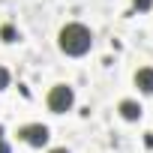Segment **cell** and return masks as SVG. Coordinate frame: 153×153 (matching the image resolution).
I'll list each match as a JSON object with an SVG mask.
<instances>
[{
	"mask_svg": "<svg viewBox=\"0 0 153 153\" xmlns=\"http://www.w3.org/2000/svg\"><path fill=\"white\" fill-rule=\"evenodd\" d=\"M57 39H60V51L69 54V57H81V54H87L90 45H93V33H90V27H84V24H66Z\"/></svg>",
	"mask_w": 153,
	"mask_h": 153,
	"instance_id": "6da1fadb",
	"label": "cell"
},
{
	"mask_svg": "<svg viewBox=\"0 0 153 153\" xmlns=\"http://www.w3.org/2000/svg\"><path fill=\"white\" fill-rule=\"evenodd\" d=\"M72 105H75V90L69 84H54L48 90V108L54 114H66Z\"/></svg>",
	"mask_w": 153,
	"mask_h": 153,
	"instance_id": "7a4b0ae2",
	"label": "cell"
},
{
	"mask_svg": "<svg viewBox=\"0 0 153 153\" xmlns=\"http://www.w3.org/2000/svg\"><path fill=\"white\" fill-rule=\"evenodd\" d=\"M48 126H42V123H27V126H21L18 129V138L24 141V144H30V147H45L48 144Z\"/></svg>",
	"mask_w": 153,
	"mask_h": 153,
	"instance_id": "3957f363",
	"label": "cell"
},
{
	"mask_svg": "<svg viewBox=\"0 0 153 153\" xmlns=\"http://www.w3.org/2000/svg\"><path fill=\"white\" fill-rule=\"evenodd\" d=\"M135 87L141 93H153V66H144L135 72Z\"/></svg>",
	"mask_w": 153,
	"mask_h": 153,
	"instance_id": "277c9868",
	"label": "cell"
},
{
	"mask_svg": "<svg viewBox=\"0 0 153 153\" xmlns=\"http://www.w3.org/2000/svg\"><path fill=\"white\" fill-rule=\"evenodd\" d=\"M117 111H120V117H123V120H129V123H132V120H138V117H141V105H138V102H135V99H123V102H120V108H117Z\"/></svg>",
	"mask_w": 153,
	"mask_h": 153,
	"instance_id": "5b68a950",
	"label": "cell"
},
{
	"mask_svg": "<svg viewBox=\"0 0 153 153\" xmlns=\"http://www.w3.org/2000/svg\"><path fill=\"white\" fill-rule=\"evenodd\" d=\"M0 39H3V42H15L18 39V30L12 24H3V27H0Z\"/></svg>",
	"mask_w": 153,
	"mask_h": 153,
	"instance_id": "8992f818",
	"label": "cell"
},
{
	"mask_svg": "<svg viewBox=\"0 0 153 153\" xmlns=\"http://www.w3.org/2000/svg\"><path fill=\"white\" fill-rule=\"evenodd\" d=\"M132 6H135L138 12H150V9H153V0H132Z\"/></svg>",
	"mask_w": 153,
	"mask_h": 153,
	"instance_id": "52a82bcc",
	"label": "cell"
},
{
	"mask_svg": "<svg viewBox=\"0 0 153 153\" xmlns=\"http://www.w3.org/2000/svg\"><path fill=\"white\" fill-rule=\"evenodd\" d=\"M6 87H9V72L0 66V90H6Z\"/></svg>",
	"mask_w": 153,
	"mask_h": 153,
	"instance_id": "ba28073f",
	"label": "cell"
},
{
	"mask_svg": "<svg viewBox=\"0 0 153 153\" xmlns=\"http://www.w3.org/2000/svg\"><path fill=\"white\" fill-rule=\"evenodd\" d=\"M144 144H147V147H153V132H147V135H144Z\"/></svg>",
	"mask_w": 153,
	"mask_h": 153,
	"instance_id": "9c48e42d",
	"label": "cell"
},
{
	"mask_svg": "<svg viewBox=\"0 0 153 153\" xmlns=\"http://www.w3.org/2000/svg\"><path fill=\"white\" fill-rule=\"evenodd\" d=\"M0 153H9V144H3V141H0Z\"/></svg>",
	"mask_w": 153,
	"mask_h": 153,
	"instance_id": "30bf717a",
	"label": "cell"
},
{
	"mask_svg": "<svg viewBox=\"0 0 153 153\" xmlns=\"http://www.w3.org/2000/svg\"><path fill=\"white\" fill-rule=\"evenodd\" d=\"M51 153H69V150H66V147H57V150H51Z\"/></svg>",
	"mask_w": 153,
	"mask_h": 153,
	"instance_id": "8fae6325",
	"label": "cell"
},
{
	"mask_svg": "<svg viewBox=\"0 0 153 153\" xmlns=\"http://www.w3.org/2000/svg\"><path fill=\"white\" fill-rule=\"evenodd\" d=\"M0 141H3V126H0Z\"/></svg>",
	"mask_w": 153,
	"mask_h": 153,
	"instance_id": "7c38bea8",
	"label": "cell"
}]
</instances>
